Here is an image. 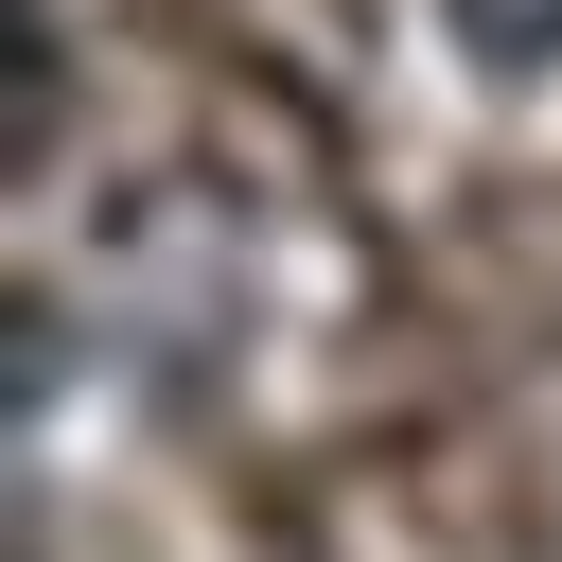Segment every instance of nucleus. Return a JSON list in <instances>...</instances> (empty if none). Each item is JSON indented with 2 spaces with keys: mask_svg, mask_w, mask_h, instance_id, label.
Returning <instances> with one entry per match:
<instances>
[{
  "mask_svg": "<svg viewBox=\"0 0 562 562\" xmlns=\"http://www.w3.org/2000/svg\"><path fill=\"white\" fill-rule=\"evenodd\" d=\"M439 18H457L492 70H544V53H562V0H439Z\"/></svg>",
  "mask_w": 562,
  "mask_h": 562,
  "instance_id": "obj_1",
  "label": "nucleus"
}]
</instances>
